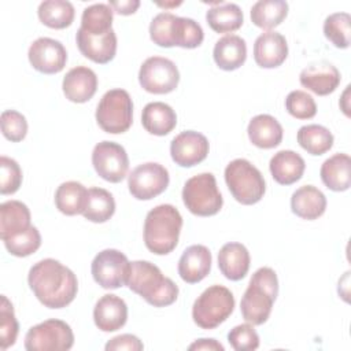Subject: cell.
I'll list each match as a JSON object with an SVG mask.
<instances>
[{
	"mask_svg": "<svg viewBox=\"0 0 351 351\" xmlns=\"http://www.w3.org/2000/svg\"><path fill=\"white\" fill-rule=\"evenodd\" d=\"M138 82L149 93L166 95L177 88L180 71L173 60L162 56H151L140 67Z\"/></svg>",
	"mask_w": 351,
	"mask_h": 351,
	"instance_id": "11",
	"label": "cell"
},
{
	"mask_svg": "<svg viewBox=\"0 0 351 351\" xmlns=\"http://www.w3.org/2000/svg\"><path fill=\"white\" fill-rule=\"evenodd\" d=\"M351 159L347 154H335L326 159L319 170L326 188L335 192L347 191L351 185Z\"/></svg>",
	"mask_w": 351,
	"mask_h": 351,
	"instance_id": "29",
	"label": "cell"
},
{
	"mask_svg": "<svg viewBox=\"0 0 351 351\" xmlns=\"http://www.w3.org/2000/svg\"><path fill=\"white\" fill-rule=\"evenodd\" d=\"M181 4V1H177V3H158V5H160V7H177V5H180Z\"/></svg>",
	"mask_w": 351,
	"mask_h": 351,
	"instance_id": "48",
	"label": "cell"
},
{
	"mask_svg": "<svg viewBox=\"0 0 351 351\" xmlns=\"http://www.w3.org/2000/svg\"><path fill=\"white\" fill-rule=\"evenodd\" d=\"M189 350H208V351H223V346L217 341L215 339H199L193 341L189 347Z\"/></svg>",
	"mask_w": 351,
	"mask_h": 351,
	"instance_id": "47",
	"label": "cell"
},
{
	"mask_svg": "<svg viewBox=\"0 0 351 351\" xmlns=\"http://www.w3.org/2000/svg\"><path fill=\"white\" fill-rule=\"evenodd\" d=\"M108 5L119 15H130L136 12V10L140 7L138 0H121V1H110Z\"/></svg>",
	"mask_w": 351,
	"mask_h": 351,
	"instance_id": "46",
	"label": "cell"
},
{
	"mask_svg": "<svg viewBox=\"0 0 351 351\" xmlns=\"http://www.w3.org/2000/svg\"><path fill=\"white\" fill-rule=\"evenodd\" d=\"M300 84L318 96H326L336 90L341 81L340 71L328 62L307 66L299 75Z\"/></svg>",
	"mask_w": 351,
	"mask_h": 351,
	"instance_id": "19",
	"label": "cell"
},
{
	"mask_svg": "<svg viewBox=\"0 0 351 351\" xmlns=\"http://www.w3.org/2000/svg\"><path fill=\"white\" fill-rule=\"evenodd\" d=\"M269 169L276 182L280 185H291L302 178L306 163L298 152L282 149L271 156Z\"/></svg>",
	"mask_w": 351,
	"mask_h": 351,
	"instance_id": "25",
	"label": "cell"
},
{
	"mask_svg": "<svg viewBox=\"0 0 351 351\" xmlns=\"http://www.w3.org/2000/svg\"><path fill=\"white\" fill-rule=\"evenodd\" d=\"M106 351H118V350H128V351H141L144 348V344L140 341V339L134 335H119L112 337L106 344Z\"/></svg>",
	"mask_w": 351,
	"mask_h": 351,
	"instance_id": "45",
	"label": "cell"
},
{
	"mask_svg": "<svg viewBox=\"0 0 351 351\" xmlns=\"http://www.w3.org/2000/svg\"><path fill=\"white\" fill-rule=\"evenodd\" d=\"M126 285L154 307L173 304L178 296V287L160 269L148 261L130 262Z\"/></svg>",
	"mask_w": 351,
	"mask_h": 351,
	"instance_id": "2",
	"label": "cell"
},
{
	"mask_svg": "<svg viewBox=\"0 0 351 351\" xmlns=\"http://www.w3.org/2000/svg\"><path fill=\"white\" fill-rule=\"evenodd\" d=\"M30 211L19 200H7L0 204V237L1 240L30 228Z\"/></svg>",
	"mask_w": 351,
	"mask_h": 351,
	"instance_id": "30",
	"label": "cell"
},
{
	"mask_svg": "<svg viewBox=\"0 0 351 351\" xmlns=\"http://www.w3.org/2000/svg\"><path fill=\"white\" fill-rule=\"evenodd\" d=\"M40 21L51 29L69 27L74 21V5L66 0H45L38 5Z\"/></svg>",
	"mask_w": 351,
	"mask_h": 351,
	"instance_id": "35",
	"label": "cell"
},
{
	"mask_svg": "<svg viewBox=\"0 0 351 351\" xmlns=\"http://www.w3.org/2000/svg\"><path fill=\"white\" fill-rule=\"evenodd\" d=\"M287 14L288 3L284 0H259L251 7L252 23L265 30L278 26Z\"/></svg>",
	"mask_w": 351,
	"mask_h": 351,
	"instance_id": "34",
	"label": "cell"
},
{
	"mask_svg": "<svg viewBox=\"0 0 351 351\" xmlns=\"http://www.w3.org/2000/svg\"><path fill=\"white\" fill-rule=\"evenodd\" d=\"M22 184V170L16 160L1 156L0 158V193L12 195Z\"/></svg>",
	"mask_w": 351,
	"mask_h": 351,
	"instance_id": "43",
	"label": "cell"
},
{
	"mask_svg": "<svg viewBox=\"0 0 351 351\" xmlns=\"http://www.w3.org/2000/svg\"><path fill=\"white\" fill-rule=\"evenodd\" d=\"M208 26L217 33H232L243 25V11L234 3H221L211 7L206 14Z\"/></svg>",
	"mask_w": 351,
	"mask_h": 351,
	"instance_id": "32",
	"label": "cell"
},
{
	"mask_svg": "<svg viewBox=\"0 0 351 351\" xmlns=\"http://www.w3.org/2000/svg\"><path fill=\"white\" fill-rule=\"evenodd\" d=\"M97 125L111 134L125 133L133 122V101L125 89H110L96 108Z\"/></svg>",
	"mask_w": 351,
	"mask_h": 351,
	"instance_id": "9",
	"label": "cell"
},
{
	"mask_svg": "<svg viewBox=\"0 0 351 351\" xmlns=\"http://www.w3.org/2000/svg\"><path fill=\"white\" fill-rule=\"evenodd\" d=\"M63 93L73 103H85L93 97L97 89V75L86 66L70 69L63 78Z\"/></svg>",
	"mask_w": 351,
	"mask_h": 351,
	"instance_id": "20",
	"label": "cell"
},
{
	"mask_svg": "<svg viewBox=\"0 0 351 351\" xmlns=\"http://www.w3.org/2000/svg\"><path fill=\"white\" fill-rule=\"evenodd\" d=\"M149 37L154 44L163 48L176 45L192 49L203 43L204 33L202 26L192 18L160 12L151 21Z\"/></svg>",
	"mask_w": 351,
	"mask_h": 351,
	"instance_id": "5",
	"label": "cell"
},
{
	"mask_svg": "<svg viewBox=\"0 0 351 351\" xmlns=\"http://www.w3.org/2000/svg\"><path fill=\"white\" fill-rule=\"evenodd\" d=\"M228 341L236 351H252L259 347V336L252 324H241L230 329Z\"/></svg>",
	"mask_w": 351,
	"mask_h": 351,
	"instance_id": "44",
	"label": "cell"
},
{
	"mask_svg": "<svg viewBox=\"0 0 351 351\" xmlns=\"http://www.w3.org/2000/svg\"><path fill=\"white\" fill-rule=\"evenodd\" d=\"M325 37L336 47L346 49L350 47L351 16L348 12H335L326 16L324 22Z\"/></svg>",
	"mask_w": 351,
	"mask_h": 351,
	"instance_id": "38",
	"label": "cell"
},
{
	"mask_svg": "<svg viewBox=\"0 0 351 351\" xmlns=\"http://www.w3.org/2000/svg\"><path fill=\"white\" fill-rule=\"evenodd\" d=\"M27 282L34 296L48 308L69 306L78 291L75 274L52 258L34 263L29 270Z\"/></svg>",
	"mask_w": 351,
	"mask_h": 351,
	"instance_id": "1",
	"label": "cell"
},
{
	"mask_svg": "<svg viewBox=\"0 0 351 351\" xmlns=\"http://www.w3.org/2000/svg\"><path fill=\"white\" fill-rule=\"evenodd\" d=\"M128 319V306L117 295L107 293L101 296L93 308L95 325L103 332H115L121 329Z\"/></svg>",
	"mask_w": 351,
	"mask_h": 351,
	"instance_id": "21",
	"label": "cell"
},
{
	"mask_svg": "<svg viewBox=\"0 0 351 351\" xmlns=\"http://www.w3.org/2000/svg\"><path fill=\"white\" fill-rule=\"evenodd\" d=\"M112 18L114 11L108 4H92L82 11L81 29L89 34H106L112 29Z\"/></svg>",
	"mask_w": 351,
	"mask_h": 351,
	"instance_id": "37",
	"label": "cell"
},
{
	"mask_svg": "<svg viewBox=\"0 0 351 351\" xmlns=\"http://www.w3.org/2000/svg\"><path fill=\"white\" fill-rule=\"evenodd\" d=\"M75 41L80 52L95 63L106 64L111 62L117 53V34L111 29L106 34H89L81 27L77 30Z\"/></svg>",
	"mask_w": 351,
	"mask_h": 351,
	"instance_id": "17",
	"label": "cell"
},
{
	"mask_svg": "<svg viewBox=\"0 0 351 351\" xmlns=\"http://www.w3.org/2000/svg\"><path fill=\"white\" fill-rule=\"evenodd\" d=\"M18 321L15 318L12 303L7 299V296L1 295L0 304V348L7 350L14 346L18 336Z\"/></svg>",
	"mask_w": 351,
	"mask_h": 351,
	"instance_id": "40",
	"label": "cell"
},
{
	"mask_svg": "<svg viewBox=\"0 0 351 351\" xmlns=\"http://www.w3.org/2000/svg\"><path fill=\"white\" fill-rule=\"evenodd\" d=\"M299 145L311 155H322L333 145V134L322 125H304L298 132Z\"/></svg>",
	"mask_w": 351,
	"mask_h": 351,
	"instance_id": "36",
	"label": "cell"
},
{
	"mask_svg": "<svg viewBox=\"0 0 351 351\" xmlns=\"http://www.w3.org/2000/svg\"><path fill=\"white\" fill-rule=\"evenodd\" d=\"M233 308V293L223 285H211L195 300L192 318L202 329H214L228 319Z\"/></svg>",
	"mask_w": 351,
	"mask_h": 351,
	"instance_id": "7",
	"label": "cell"
},
{
	"mask_svg": "<svg viewBox=\"0 0 351 351\" xmlns=\"http://www.w3.org/2000/svg\"><path fill=\"white\" fill-rule=\"evenodd\" d=\"M208 140L199 132L185 130L177 134L170 143V155L176 165L192 167L203 162L208 155Z\"/></svg>",
	"mask_w": 351,
	"mask_h": 351,
	"instance_id": "16",
	"label": "cell"
},
{
	"mask_svg": "<svg viewBox=\"0 0 351 351\" xmlns=\"http://www.w3.org/2000/svg\"><path fill=\"white\" fill-rule=\"evenodd\" d=\"M74 344V333L62 319H47L32 326L25 336L27 351H63Z\"/></svg>",
	"mask_w": 351,
	"mask_h": 351,
	"instance_id": "10",
	"label": "cell"
},
{
	"mask_svg": "<svg viewBox=\"0 0 351 351\" xmlns=\"http://www.w3.org/2000/svg\"><path fill=\"white\" fill-rule=\"evenodd\" d=\"M278 295L277 274L270 267H259L251 277L241 298L243 318L252 325H262L270 317L273 303Z\"/></svg>",
	"mask_w": 351,
	"mask_h": 351,
	"instance_id": "3",
	"label": "cell"
},
{
	"mask_svg": "<svg viewBox=\"0 0 351 351\" xmlns=\"http://www.w3.org/2000/svg\"><path fill=\"white\" fill-rule=\"evenodd\" d=\"M1 123V133L3 136L12 141L19 143L26 137L27 133V121L25 115L15 110H5L1 112L0 117Z\"/></svg>",
	"mask_w": 351,
	"mask_h": 351,
	"instance_id": "42",
	"label": "cell"
},
{
	"mask_svg": "<svg viewBox=\"0 0 351 351\" xmlns=\"http://www.w3.org/2000/svg\"><path fill=\"white\" fill-rule=\"evenodd\" d=\"M287 111L296 119H310L317 114V104L304 90H292L285 99Z\"/></svg>",
	"mask_w": 351,
	"mask_h": 351,
	"instance_id": "41",
	"label": "cell"
},
{
	"mask_svg": "<svg viewBox=\"0 0 351 351\" xmlns=\"http://www.w3.org/2000/svg\"><path fill=\"white\" fill-rule=\"evenodd\" d=\"M7 251L18 258L34 254L41 245V234L36 226H30L23 232L15 233L3 240Z\"/></svg>",
	"mask_w": 351,
	"mask_h": 351,
	"instance_id": "39",
	"label": "cell"
},
{
	"mask_svg": "<svg viewBox=\"0 0 351 351\" xmlns=\"http://www.w3.org/2000/svg\"><path fill=\"white\" fill-rule=\"evenodd\" d=\"M182 217L171 204H159L148 211L144 221V244L156 255L170 254L178 244Z\"/></svg>",
	"mask_w": 351,
	"mask_h": 351,
	"instance_id": "4",
	"label": "cell"
},
{
	"mask_svg": "<svg viewBox=\"0 0 351 351\" xmlns=\"http://www.w3.org/2000/svg\"><path fill=\"white\" fill-rule=\"evenodd\" d=\"M27 58L34 70L43 74H56L64 69L67 52L60 41L40 37L29 47Z\"/></svg>",
	"mask_w": 351,
	"mask_h": 351,
	"instance_id": "15",
	"label": "cell"
},
{
	"mask_svg": "<svg viewBox=\"0 0 351 351\" xmlns=\"http://www.w3.org/2000/svg\"><path fill=\"white\" fill-rule=\"evenodd\" d=\"M141 123L148 133L166 136L176 128L177 115L169 104L163 101H152L143 108Z\"/></svg>",
	"mask_w": 351,
	"mask_h": 351,
	"instance_id": "28",
	"label": "cell"
},
{
	"mask_svg": "<svg viewBox=\"0 0 351 351\" xmlns=\"http://www.w3.org/2000/svg\"><path fill=\"white\" fill-rule=\"evenodd\" d=\"M213 58L219 69L225 71L236 70L247 59V44L237 34H226L215 43Z\"/></svg>",
	"mask_w": 351,
	"mask_h": 351,
	"instance_id": "24",
	"label": "cell"
},
{
	"mask_svg": "<svg viewBox=\"0 0 351 351\" xmlns=\"http://www.w3.org/2000/svg\"><path fill=\"white\" fill-rule=\"evenodd\" d=\"M130 262L118 250L107 248L100 251L92 261L90 271L93 280L104 289H117L126 285Z\"/></svg>",
	"mask_w": 351,
	"mask_h": 351,
	"instance_id": "12",
	"label": "cell"
},
{
	"mask_svg": "<svg viewBox=\"0 0 351 351\" xmlns=\"http://www.w3.org/2000/svg\"><path fill=\"white\" fill-rule=\"evenodd\" d=\"M291 208L295 215L313 221L325 213L326 197L314 185H303L292 193Z\"/></svg>",
	"mask_w": 351,
	"mask_h": 351,
	"instance_id": "27",
	"label": "cell"
},
{
	"mask_svg": "<svg viewBox=\"0 0 351 351\" xmlns=\"http://www.w3.org/2000/svg\"><path fill=\"white\" fill-rule=\"evenodd\" d=\"M288 56V44L285 37L277 32H265L259 34L254 44L255 63L263 69L281 66Z\"/></svg>",
	"mask_w": 351,
	"mask_h": 351,
	"instance_id": "18",
	"label": "cell"
},
{
	"mask_svg": "<svg viewBox=\"0 0 351 351\" xmlns=\"http://www.w3.org/2000/svg\"><path fill=\"white\" fill-rule=\"evenodd\" d=\"M182 200L185 207L199 217L215 215L223 204L217 180L211 173H200L186 180L182 188Z\"/></svg>",
	"mask_w": 351,
	"mask_h": 351,
	"instance_id": "8",
	"label": "cell"
},
{
	"mask_svg": "<svg viewBox=\"0 0 351 351\" xmlns=\"http://www.w3.org/2000/svg\"><path fill=\"white\" fill-rule=\"evenodd\" d=\"M225 181L232 196L241 204L258 203L266 191L262 173L247 159L239 158L225 167Z\"/></svg>",
	"mask_w": 351,
	"mask_h": 351,
	"instance_id": "6",
	"label": "cell"
},
{
	"mask_svg": "<svg viewBox=\"0 0 351 351\" xmlns=\"http://www.w3.org/2000/svg\"><path fill=\"white\" fill-rule=\"evenodd\" d=\"M211 252L206 245H189L178 261V274L188 284L202 281L211 269Z\"/></svg>",
	"mask_w": 351,
	"mask_h": 351,
	"instance_id": "22",
	"label": "cell"
},
{
	"mask_svg": "<svg viewBox=\"0 0 351 351\" xmlns=\"http://www.w3.org/2000/svg\"><path fill=\"white\" fill-rule=\"evenodd\" d=\"M170 177L165 166L156 162L138 165L128 176L129 192L138 200H151L166 191Z\"/></svg>",
	"mask_w": 351,
	"mask_h": 351,
	"instance_id": "13",
	"label": "cell"
},
{
	"mask_svg": "<svg viewBox=\"0 0 351 351\" xmlns=\"http://www.w3.org/2000/svg\"><path fill=\"white\" fill-rule=\"evenodd\" d=\"M114 213L115 200L108 191L99 186L88 189L86 206L82 211L85 219L95 223H103L107 222L114 215Z\"/></svg>",
	"mask_w": 351,
	"mask_h": 351,
	"instance_id": "33",
	"label": "cell"
},
{
	"mask_svg": "<svg viewBox=\"0 0 351 351\" xmlns=\"http://www.w3.org/2000/svg\"><path fill=\"white\" fill-rule=\"evenodd\" d=\"M86 199L88 189L77 181H66L55 192V206L64 215L82 214Z\"/></svg>",
	"mask_w": 351,
	"mask_h": 351,
	"instance_id": "31",
	"label": "cell"
},
{
	"mask_svg": "<svg viewBox=\"0 0 351 351\" xmlns=\"http://www.w3.org/2000/svg\"><path fill=\"white\" fill-rule=\"evenodd\" d=\"M92 165L96 173L108 182H121L129 170V158L125 148L114 141H101L92 151Z\"/></svg>",
	"mask_w": 351,
	"mask_h": 351,
	"instance_id": "14",
	"label": "cell"
},
{
	"mask_svg": "<svg viewBox=\"0 0 351 351\" xmlns=\"http://www.w3.org/2000/svg\"><path fill=\"white\" fill-rule=\"evenodd\" d=\"M250 252L241 243H226L218 252V267L230 281L245 277L250 269Z\"/></svg>",
	"mask_w": 351,
	"mask_h": 351,
	"instance_id": "23",
	"label": "cell"
},
{
	"mask_svg": "<svg viewBox=\"0 0 351 351\" xmlns=\"http://www.w3.org/2000/svg\"><path fill=\"white\" fill-rule=\"evenodd\" d=\"M250 141L263 149H270L277 147L282 140V126L280 122L269 115V114H259L255 115L247 128Z\"/></svg>",
	"mask_w": 351,
	"mask_h": 351,
	"instance_id": "26",
	"label": "cell"
}]
</instances>
